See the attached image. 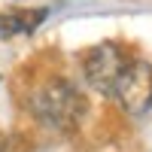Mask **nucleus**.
<instances>
[{"mask_svg": "<svg viewBox=\"0 0 152 152\" xmlns=\"http://www.w3.org/2000/svg\"><path fill=\"white\" fill-rule=\"evenodd\" d=\"M34 110L46 125H52L61 134H73L85 119V97L82 91L67 79H49L46 85L37 88L34 94Z\"/></svg>", "mask_w": 152, "mask_h": 152, "instance_id": "1", "label": "nucleus"}, {"mask_svg": "<svg viewBox=\"0 0 152 152\" xmlns=\"http://www.w3.org/2000/svg\"><path fill=\"white\" fill-rule=\"evenodd\" d=\"M113 97L122 104L125 113L131 116H143L152 107V67L143 58H131L125 70L119 73L116 88H113Z\"/></svg>", "mask_w": 152, "mask_h": 152, "instance_id": "2", "label": "nucleus"}, {"mask_svg": "<svg viewBox=\"0 0 152 152\" xmlns=\"http://www.w3.org/2000/svg\"><path fill=\"white\" fill-rule=\"evenodd\" d=\"M128 55L119 43H97L94 49L85 52V61H82V73H85V82L100 94H113L116 88V79L119 73L128 64Z\"/></svg>", "mask_w": 152, "mask_h": 152, "instance_id": "3", "label": "nucleus"}, {"mask_svg": "<svg viewBox=\"0 0 152 152\" xmlns=\"http://www.w3.org/2000/svg\"><path fill=\"white\" fill-rule=\"evenodd\" d=\"M40 21H46V9H12V12H0V34H3V37L34 34Z\"/></svg>", "mask_w": 152, "mask_h": 152, "instance_id": "4", "label": "nucleus"}]
</instances>
